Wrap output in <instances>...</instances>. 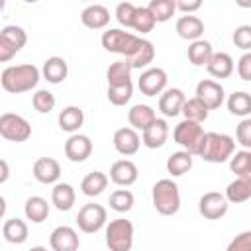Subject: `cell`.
Returning <instances> with one entry per match:
<instances>
[{"label":"cell","mask_w":251,"mask_h":251,"mask_svg":"<svg viewBox=\"0 0 251 251\" xmlns=\"http://www.w3.org/2000/svg\"><path fill=\"white\" fill-rule=\"evenodd\" d=\"M39 69L31 63H24V65H12L6 67L0 75V84L6 92L10 94H22L27 90H33L39 82Z\"/></svg>","instance_id":"cell-1"},{"label":"cell","mask_w":251,"mask_h":251,"mask_svg":"<svg viewBox=\"0 0 251 251\" xmlns=\"http://www.w3.org/2000/svg\"><path fill=\"white\" fill-rule=\"evenodd\" d=\"M235 151V141L227 133H218V131H208L202 139L198 157H202L208 163H224L231 159Z\"/></svg>","instance_id":"cell-2"},{"label":"cell","mask_w":251,"mask_h":251,"mask_svg":"<svg viewBox=\"0 0 251 251\" xmlns=\"http://www.w3.org/2000/svg\"><path fill=\"white\" fill-rule=\"evenodd\" d=\"M100 43L108 53H118V55H124L126 59H131L139 51L143 39L133 35V33H129V31H126V29L112 27V29H106L102 33Z\"/></svg>","instance_id":"cell-3"},{"label":"cell","mask_w":251,"mask_h":251,"mask_svg":"<svg viewBox=\"0 0 251 251\" xmlns=\"http://www.w3.org/2000/svg\"><path fill=\"white\" fill-rule=\"evenodd\" d=\"M151 200L161 216H175L180 210V192L176 182L171 178H161L153 184Z\"/></svg>","instance_id":"cell-4"},{"label":"cell","mask_w":251,"mask_h":251,"mask_svg":"<svg viewBox=\"0 0 251 251\" xmlns=\"http://www.w3.org/2000/svg\"><path fill=\"white\" fill-rule=\"evenodd\" d=\"M106 245L110 251H131L133 224L126 218H116L106 226Z\"/></svg>","instance_id":"cell-5"},{"label":"cell","mask_w":251,"mask_h":251,"mask_svg":"<svg viewBox=\"0 0 251 251\" xmlns=\"http://www.w3.org/2000/svg\"><path fill=\"white\" fill-rule=\"evenodd\" d=\"M206 131L202 129L200 124L196 122H190V120H182L175 126L173 129V139L188 153L192 155H198L200 151V145H202V139H204Z\"/></svg>","instance_id":"cell-6"},{"label":"cell","mask_w":251,"mask_h":251,"mask_svg":"<svg viewBox=\"0 0 251 251\" xmlns=\"http://www.w3.org/2000/svg\"><path fill=\"white\" fill-rule=\"evenodd\" d=\"M0 135L8 141H16V143H22V141H27L29 135H31V126L25 118H22L20 114H12V112H6L0 116Z\"/></svg>","instance_id":"cell-7"},{"label":"cell","mask_w":251,"mask_h":251,"mask_svg":"<svg viewBox=\"0 0 251 251\" xmlns=\"http://www.w3.org/2000/svg\"><path fill=\"white\" fill-rule=\"evenodd\" d=\"M27 43V33L20 25H6L0 31V61L8 63Z\"/></svg>","instance_id":"cell-8"},{"label":"cell","mask_w":251,"mask_h":251,"mask_svg":"<svg viewBox=\"0 0 251 251\" xmlns=\"http://www.w3.org/2000/svg\"><path fill=\"white\" fill-rule=\"evenodd\" d=\"M106 220H108L106 208L102 204H94V202L84 204L78 210V214H76V226L84 233H96V231H100L106 226Z\"/></svg>","instance_id":"cell-9"},{"label":"cell","mask_w":251,"mask_h":251,"mask_svg":"<svg viewBox=\"0 0 251 251\" xmlns=\"http://www.w3.org/2000/svg\"><path fill=\"white\" fill-rule=\"evenodd\" d=\"M227 208H229V202L226 198V194L222 192H206L200 196L198 200V210L200 214L206 218V220H220L227 214Z\"/></svg>","instance_id":"cell-10"},{"label":"cell","mask_w":251,"mask_h":251,"mask_svg":"<svg viewBox=\"0 0 251 251\" xmlns=\"http://www.w3.org/2000/svg\"><path fill=\"white\" fill-rule=\"evenodd\" d=\"M167 73L165 69L161 67H151V69H145L137 80V86L141 90V94L145 96H157V94H163L167 90Z\"/></svg>","instance_id":"cell-11"},{"label":"cell","mask_w":251,"mask_h":251,"mask_svg":"<svg viewBox=\"0 0 251 251\" xmlns=\"http://www.w3.org/2000/svg\"><path fill=\"white\" fill-rule=\"evenodd\" d=\"M196 98L202 100L208 106V110H218L224 104L226 92L220 82H216L212 78H204L196 84Z\"/></svg>","instance_id":"cell-12"},{"label":"cell","mask_w":251,"mask_h":251,"mask_svg":"<svg viewBox=\"0 0 251 251\" xmlns=\"http://www.w3.org/2000/svg\"><path fill=\"white\" fill-rule=\"evenodd\" d=\"M49 245L53 251H78L80 239L75 227L71 226H59L49 235Z\"/></svg>","instance_id":"cell-13"},{"label":"cell","mask_w":251,"mask_h":251,"mask_svg":"<svg viewBox=\"0 0 251 251\" xmlns=\"http://www.w3.org/2000/svg\"><path fill=\"white\" fill-rule=\"evenodd\" d=\"M65 155L73 163H82L92 155V141L84 133H73L65 141Z\"/></svg>","instance_id":"cell-14"},{"label":"cell","mask_w":251,"mask_h":251,"mask_svg":"<svg viewBox=\"0 0 251 251\" xmlns=\"http://www.w3.org/2000/svg\"><path fill=\"white\" fill-rule=\"evenodd\" d=\"M112 141H114V149L120 155H124V157L135 155L139 151V145H141V137H139V133L133 127H120V129H116Z\"/></svg>","instance_id":"cell-15"},{"label":"cell","mask_w":251,"mask_h":251,"mask_svg":"<svg viewBox=\"0 0 251 251\" xmlns=\"http://www.w3.org/2000/svg\"><path fill=\"white\" fill-rule=\"evenodd\" d=\"M33 176L41 184H57L61 176V165L53 157H39L33 163Z\"/></svg>","instance_id":"cell-16"},{"label":"cell","mask_w":251,"mask_h":251,"mask_svg":"<svg viewBox=\"0 0 251 251\" xmlns=\"http://www.w3.org/2000/svg\"><path fill=\"white\" fill-rule=\"evenodd\" d=\"M139 176L137 165L129 159H120L110 167V180L118 186H131Z\"/></svg>","instance_id":"cell-17"},{"label":"cell","mask_w":251,"mask_h":251,"mask_svg":"<svg viewBox=\"0 0 251 251\" xmlns=\"http://www.w3.org/2000/svg\"><path fill=\"white\" fill-rule=\"evenodd\" d=\"M184 102H186V96L180 88H167L159 96V112L165 118H175V116L182 114Z\"/></svg>","instance_id":"cell-18"},{"label":"cell","mask_w":251,"mask_h":251,"mask_svg":"<svg viewBox=\"0 0 251 251\" xmlns=\"http://www.w3.org/2000/svg\"><path fill=\"white\" fill-rule=\"evenodd\" d=\"M175 29H176L178 37L188 39L192 43V41H198L202 37V33H204V22L198 16H194V14H184V16H180L176 20Z\"/></svg>","instance_id":"cell-19"},{"label":"cell","mask_w":251,"mask_h":251,"mask_svg":"<svg viewBox=\"0 0 251 251\" xmlns=\"http://www.w3.org/2000/svg\"><path fill=\"white\" fill-rule=\"evenodd\" d=\"M127 122H129V127H133L135 131H145L147 127H151L155 122H157V116H155V110L147 104H135L129 108L127 112Z\"/></svg>","instance_id":"cell-20"},{"label":"cell","mask_w":251,"mask_h":251,"mask_svg":"<svg viewBox=\"0 0 251 251\" xmlns=\"http://www.w3.org/2000/svg\"><path fill=\"white\" fill-rule=\"evenodd\" d=\"M80 22L88 29H102L110 24V10L102 4H90L82 10Z\"/></svg>","instance_id":"cell-21"},{"label":"cell","mask_w":251,"mask_h":251,"mask_svg":"<svg viewBox=\"0 0 251 251\" xmlns=\"http://www.w3.org/2000/svg\"><path fill=\"white\" fill-rule=\"evenodd\" d=\"M167 139H169V124H167V120H161V118H157V122L141 133V143L149 149L163 147L167 143Z\"/></svg>","instance_id":"cell-22"},{"label":"cell","mask_w":251,"mask_h":251,"mask_svg":"<svg viewBox=\"0 0 251 251\" xmlns=\"http://www.w3.org/2000/svg\"><path fill=\"white\" fill-rule=\"evenodd\" d=\"M41 75H43V78H45L47 82H51V84H61V82L67 78V75H69V65H67V61H65L63 57L53 55V57L45 59L43 69H41Z\"/></svg>","instance_id":"cell-23"},{"label":"cell","mask_w":251,"mask_h":251,"mask_svg":"<svg viewBox=\"0 0 251 251\" xmlns=\"http://www.w3.org/2000/svg\"><path fill=\"white\" fill-rule=\"evenodd\" d=\"M75 200H76V194H75L73 184H69V182H57L53 186V190H51V202H53V206L59 212H69L75 206Z\"/></svg>","instance_id":"cell-24"},{"label":"cell","mask_w":251,"mask_h":251,"mask_svg":"<svg viewBox=\"0 0 251 251\" xmlns=\"http://www.w3.org/2000/svg\"><path fill=\"white\" fill-rule=\"evenodd\" d=\"M57 122H59V127L63 129V131H67V133H76L78 129H80V126L84 124V112L78 108V106H67V108H63L61 112H59V118H57Z\"/></svg>","instance_id":"cell-25"},{"label":"cell","mask_w":251,"mask_h":251,"mask_svg":"<svg viewBox=\"0 0 251 251\" xmlns=\"http://www.w3.org/2000/svg\"><path fill=\"white\" fill-rule=\"evenodd\" d=\"M226 198L229 204H241L251 198V176H237L226 188Z\"/></svg>","instance_id":"cell-26"},{"label":"cell","mask_w":251,"mask_h":251,"mask_svg":"<svg viewBox=\"0 0 251 251\" xmlns=\"http://www.w3.org/2000/svg\"><path fill=\"white\" fill-rule=\"evenodd\" d=\"M188 61L194 65V67H208L210 59L214 57V49H212V43L206 41V39H198V41H192L188 45Z\"/></svg>","instance_id":"cell-27"},{"label":"cell","mask_w":251,"mask_h":251,"mask_svg":"<svg viewBox=\"0 0 251 251\" xmlns=\"http://www.w3.org/2000/svg\"><path fill=\"white\" fill-rule=\"evenodd\" d=\"M208 73L214 76V78H229L231 75H233V59H231V55H227V53H224V51H220V53H214V57L210 59V63H208Z\"/></svg>","instance_id":"cell-28"},{"label":"cell","mask_w":251,"mask_h":251,"mask_svg":"<svg viewBox=\"0 0 251 251\" xmlns=\"http://www.w3.org/2000/svg\"><path fill=\"white\" fill-rule=\"evenodd\" d=\"M131 65L127 59H120L114 61L108 71H106V78H108V86H120V84H127L131 82Z\"/></svg>","instance_id":"cell-29"},{"label":"cell","mask_w":251,"mask_h":251,"mask_svg":"<svg viewBox=\"0 0 251 251\" xmlns=\"http://www.w3.org/2000/svg\"><path fill=\"white\" fill-rule=\"evenodd\" d=\"M24 214L29 222L33 224H41L47 220L49 216V204L43 196H29L24 204Z\"/></svg>","instance_id":"cell-30"},{"label":"cell","mask_w":251,"mask_h":251,"mask_svg":"<svg viewBox=\"0 0 251 251\" xmlns=\"http://www.w3.org/2000/svg\"><path fill=\"white\" fill-rule=\"evenodd\" d=\"M2 235L8 243L20 245L27 239V224L20 218H8L2 226Z\"/></svg>","instance_id":"cell-31"},{"label":"cell","mask_w":251,"mask_h":251,"mask_svg":"<svg viewBox=\"0 0 251 251\" xmlns=\"http://www.w3.org/2000/svg\"><path fill=\"white\" fill-rule=\"evenodd\" d=\"M106 186H108V176H106V173H102V171H92V173H88L84 178H82V182H80V192L84 194V196H98V194H102L104 190H106Z\"/></svg>","instance_id":"cell-32"},{"label":"cell","mask_w":251,"mask_h":251,"mask_svg":"<svg viewBox=\"0 0 251 251\" xmlns=\"http://www.w3.org/2000/svg\"><path fill=\"white\" fill-rule=\"evenodd\" d=\"M192 169V153L188 151H175L169 159H167V171L173 176H182L184 173H188Z\"/></svg>","instance_id":"cell-33"},{"label":"cell","mask_w":251,"mask_h":251,"mask_svg":"<svg viewBox=\"0 0 251 251\" xmlns=\"http://www.w3.org/2000/svg\"><path fill=\"white\" fill-rule=\"evenodd\" d=\"M227 110L233 116L249 118L251 116V94H247L243 90H237V92L229 94V98H227Z\"/></svg>","instance_id":"cell-34"},{"label":"cell","mask_w":251,"mask_h":251,"mask_svg":"<svg viewBox=\"0 0 251 251\" xmlns=\"http://www.w3.org/2000/svg\"><path fill=\"white\" fill-rule=\"evenodd\" d=\"M147 10L151 12L157 24H163V22H169L176 12V0H151L147 4Z\"/></svg>","instance_id":"cell-35"},{"label":"cell","mask_w":251,"mask_h":251,"mask_svg":"<svg viewBox=\"0 0 251 251\" xmlns=\"http://www.w3.org/2000/svg\"><path fill=\"white\" fill-rule=\"evenodd\" d=\"M208 114H210V110H208V106H206L202 100H198L196 96H194V98H186V102H184V106H182V116H184V120L202 124V122L208 118Z\"/></svg>","instance_id":"cell-36"},{"label":"cell","mask_w":251,"mask_h":251,"mask_svg":"<svg viewBox=\"0 0 251 251\" xmlns=\"http://www.w3.org/2000/svg\"><path fill=\"white\" fill-rule=\"evenodd\" d=\"M133 202H135V198H133L131 190H127V188H118L110 194V208L120 214L129 212L133 208Z\"/></svg>","instance_id":"cell-37"},{"label":"cell","mask_w":251,"mask_h":251,"mask_svg":"<svg viewBox=\"0 0 251 251\" xmlns=\"http://www.w3.org/2000/svg\"><path fill=\"white\" fill-rule=\"evenodd\" d=\"M229 169L237 176H251V151L243 149V151L233 153L229 159Z\"/></svg>","instance_id":"cell-38"},{"label":"cell","mask_w":251,"mask_h":251,"mask_svg":"<svg viewBox=\"0 0 251 251\" xmlns=\"http://www.w3.org/2000/svg\"><path fill=\"white\" fill-rule=\"evenodd\" d=\"M153 59H155V47H153V43H151L149 39H143L139 51H137L131 59H127V61H129L131 69H143V67L151 65Z\"/></svg>","instance_id":"cell-39"},{"label":"cell","mask_w":251,"mask_h":251,"mask_svg":"<svg viewBox=\"0 0 251 251\" xmlns=\"http://www.w3.org/2000/svg\"><path fill=\"white\" fill-rule=\"evenodd\" d=\"M133 96V84H120V86H108V100L114 106H126Z\"/></svg>","instance_id":"cell-40"},{"label":"cell","mask_w":251,"mask_h":251,"mask_svg":"<svg viewBox=\"0 0 251 251\" xmlns=\"http://www.w3.org/2000/svg\"><path fill=\"white\" fill-rule=\"evenodd\" d=\"M155 24L157 22L151 16V12L147 10V6H137V12H135V20H133V27L131 29H135L139 33H149V31H153Z\"/></svg>","instance_id":"cell-41"},{"label":"cell","mask_w":251,"mask_h":251,"mask_svg":"<svg viewBox=\"0 0 251 251\" xmlns=\"http://www.w3.org/2000/svg\"><path fill=\"white\" fill-rule=\"evenodd\" d=\"M55 96H53V92H49V90H37L33 96H31V104H33V108L39 112V114H49L53 108H55Z\"/></svg>","instance_id":"cell-42"},{"label":"cell","mask_w":251,"mask_h":251,"mask_svg":"<svg viewBox=\"0 0 251 251\" xmlns=\"http://www.w3.org/2000/svg\"><path fill=\"white\" fill-rule=\"evenodd\" d=\"M135 12H137V6L135 4H131V2H120L116 6V20H118V24L124 25V27H133Z\"/></svg>","instance_id":"cell-43"},{"label":"cell","mask_w":251,"mask_h":251,"mask_svg":"<svg viewBox=\"0 0 251 251\" xmlns=\"http://www.w3.org/2000/svg\"><path fill=\"white\" fill-rule=\"evenodd\" d=\"M231 41H233L235 47H239L245 53H249L251 51V25H247V24L237 25L233 35H231Z\"/></svg>","instance_id":"cell-44"},{"label":"cell","mask_w":251,"mask_h":251,"mask_svg":"<svg viewBox=\"0 0 251 251\" xmlns=\"http://www.w3.org/2000/svg\"><path fill=\"white\" fill-rule=\"evenodd\" d=\"M235 139L243 149L251 151V118H243L235 127Z\"/></svg>","instance_id":"cell-45"},{"label":"cell","mask_w":251,"mask_h":251,"mask_svg":"<svg viewBox=\"0 0 251 251\" xmlns=\"http://www.w3.org/2000/svg\"><path fill=\"white\" fill-rule=\"evenodd\" d=\"M226 251H251V229L237 233L229 241V245H227Z\"/></svg>","instance_id":"cell-46"},{"label":"cell","mask_w":251,"mask_h":251,"mask_svg":"<svg viewBox=\"0 0 251 251\" xmlns=\"http://www.w3.org/2000/svg\"><path fill=\"white\" fill-rule=\"evenodd\" d=\"M237 75L241 80H251V51L243 53L237 61Z\"/></svg>","instance_id":"cell-47"},{"label":"cell","mask_w":251,"mask_h":251,"mask_svg":"<svg viewBox=\"0 0 251 251\" xmlns=\"http://www.w3.org/2000/svg\"><path fill=\"white\" fill-rule=\"evenodd\" d=\"M200 8H202V2H200V0H192V2L178 0V2H176V10H180V12H184V14H192V12L200 10Z\"/></svg>","instance_id":"cell-48"},{"label":"cell","mask_w":251,"mask_h":251,"mask_svg":"<svg viewBox=\"0 0 251 251\" xmlns=\"http://www.w3.org/2000/svg\"><path fill=\"white\" fill-rule=\"evenodd\" d=\"M0 167H2V176H0V182H6L8 180V175H10V169H8V163L2 159L0 161Z\"/></svg>","instance_id":"cell-49"},{"label":"cell","mask_w":251,"mask_h":251,"mask_svg":"<svg viewBox=\"0 0 251 251\" xmlns=\"http://www.w3.org/2000/svg\"><path fill=\"white\" fill-rule=\"evenodd\" d=\"M27 251H47L43 245H35V247H31V249H27Z\"/></svg>","instance_id":"cell-50"}]
</instances>
